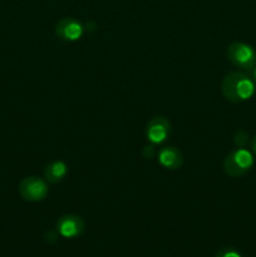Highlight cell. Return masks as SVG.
I'll list each match as a JSON object with an SVG mask.
<instances>
[{
  "mask_svg": "<svg viewBox=\"0 0 256 257\" xmlns=\"http://www.w3.org/2000/svg\"><path fill=\"white\" fill-rule=\"evenodd\" d=\"M57 232L65 238H74L84 232L85 223L83 218L78 215H64L58 218Z\"/></svg>",
  "mask_w": 256,
  "mask_h": 257,
  "instance_id": "5b68a950",
  "label": "cell"
},
{
  "mask_svg": "<svg viewBox=\"0 0 256 257\" xmlns=\"http://www.w3.org/2000/svg\"><path fill=\"white\" fill-rule=\"evenodd\" d=\"M253 166V156L245 148H237L226 156L223 171L230 177H241L246 175Z\"/></svg>",
  "mask_w": 256,
  "mask_h": 257,
  "instance_id": "7a4b0ae2",
  "label": "cell"
},
{
  "mask_svg": "<svg viewBox=\"0 0 256 257\" xmlns=\"http://www.w3.org/2000/svg\"><path fill=\"white\" fill-rule=\"evenodd\" d=\"M250 145H251V150H252V152L256 155V135L253 136V138L251 140Z\"/></svg>",
  "mask_w": 256,
  "mask_h": 257,
  "instance_id": "4fadbf2b",
  "label": "cell"
},
{
  "mask_svg": "<svg viewBox=\"0 0 256 257\" xmlns=\"http://www.w3.org/2000/svg\"><path fill=\"white\" fill-rule=\"evenodd\" d=\"M247 73H248V77L251 78V80H252V83L255 84V87H256V65L252 68V69L248 70Z\"/></svg>",
  "mask_w": 256,
  "mask_h": 257,
  "instance_id": "7c38bea8",
  "label": "cell"
},
{
  "mask_svg": "<svg viewBox=\"0 0 256 257\" xmlns=\"http://www.w3.org/2000/svg\"><path fill=\"white\" fill-rule=\"evenodd\" d=\"M158 161L161 166L167 170H178L183 165V156L178 148L165 147L158 152Z\"/></svg>",
  "mask_w": 256,
  "mask_h": 257,
  "instance_id": "ba28073f",
  "label": "cell"
},
{
  "mask_svg": "<svg viewBox=\"0 0 256 257\" xmlns=\"http://www.w3.org/2000/svg\"><path fill=\"white\" fill-rule=\"evenodd\" d=\"M171 133V123L165 117H155L148 122L146 136L153 145L163 143Z\"/></svg>",
  "mask_w": 256,
  "mask_h": 257,
  "instance_id": "8992f818",
  "label": "cell"
},
{
  "mask_svg": "<svg viewBox=\"0 0 256 257\" xmlns=\"http://www.w3.org/2000/svg\"><path fill=\"white\" fill-rule=\"evenodd\" d=\"M248 141H250V137H248V133L246 131L240 130L235 133L233 136V142L237 146L238 148H245L247 146Z\"/></svg>",
  "mask_w": 256,
  "mask_h": 257,
  "instance_id": "30bf717a",
  "label": "cell"
},
{
  "mask_svg": "<svg viewBox=\"0 0 256 257\" xmlns=\"http://www.w3.org/2000/svg\"><path fill=\"white\" fill-rule=\"evenodd\" d=\"M215 257H242L241 253L238 252L237 250L232 247H225L221 248L217 253H216Z\"/></svg>",
  "mask_w": 256,
  "mask_h": 257,
  "instance_id": "8fae6325",
  "label": "cell"
},
{
  "mask_svg": "<svg viewBox=\"0 0 256 257\" xmlns=\"http://www.w3.org/2000/svg\"><path fill=\"white\" fill-rule=\"evenodd\" d=\"M55 34L65 42H75L83 35V25L74 18H64L55 25Z\"/></svg>",
  "mask_w": 256,
  "mask_h": 257,
  "instance_id": "52a82bcc",
  "label": "cell"
},
{
  "mask_svg": "<svg viewBox=\"0 0 256 257\" xmlns=\"http://www.w3.org/2000/svg\"><path fill=\"white\" fill-rule=\"evenodd\" d=\"M49 188L45 180L35 176L24 178L19 183V195L29 202H39L47 197Z\"/></svg>",
  "mask_w": 256,
  "mask_h": 257,
  "instance_id": "277c9868",
  "label": "cell"
},
{
  "mask_svg": "<svg viewBox=\"0 0 256 257\" xmlns=\"http://www.w3.org/2000/svg\"><path fill=\"white\" fill-rule=\"evenodd\" d=\"M227 58L235 67L246 72L256 65V50L246 43H232L227 48Z\"/></svg>",
  "mask_w": 256,
  "mask_h": 257,
  "instance_id": "3957f363",
  "label": "cell"
},
{
  "mask_svg": "<svg viewBox=\"0 0 256 257\" xmlns=\"http://www.w3.org/2000/svg\"><path fill=\"white\" fill-rule=\"evenodd\" d=\"M68 166L63 161H54L44 168V178L49 183H58L67 176Z\"/></svg>",
  "mask_w": 256,
  "mask_h": 257,
  "instance_id": "9c48e42d",
  "label": "cell"
},
{
  "mask_svg": "<svg viewBox=\"0 0 256 257\" xmlns=\"http://www.w3.org/2000/svg\"><path fill=\"white\" fill-rule=\"evenodd\" d=\"M255 88L248 74L242 72H230L225 75L221 84L223 97L231 103H241L250 99L255 93Z\"/></svg>",
  "mask_w": 256,
  "mask_h": 257,
  "instance_id": "6da1fadb",
  "label": "cell"
}]
</instances>
